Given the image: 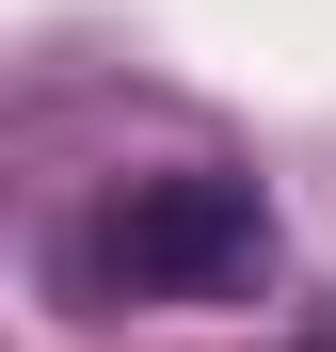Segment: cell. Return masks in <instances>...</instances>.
I'll return each mask as SVG.
<instances>
[{
    "mask_svg": "<svg viewBox=\"0 0 336 352\" xmlns=\"http://www.w3.org/2000/svg\"><path fill=\"white\" fill-rule=\"evenodd\" d=\"M272 272V192L224 160L177 176H112L80 224H48V288L96 320V305H224V288Z\"/></svg>",
    "mask_w": 336,
    "mask_h": 352,
    "instance_id": "6da1fadb",
    "label": "cell"
},
{
    "mask_svg": "<svg viewBox=\"0 0 336 352\" xmlns=\"http://www.w3.org/2000/svg\"><path fill=\"white\" fill-rule=\"evenodd\" d=\"M304 352H336V320H320V336H304Z\"/></svg>",
    "mask_w": 336,
    "mask_h": 352,
    "instance_id": "7a4b0ae2",
    "label": "cell"
}]
</instances>
